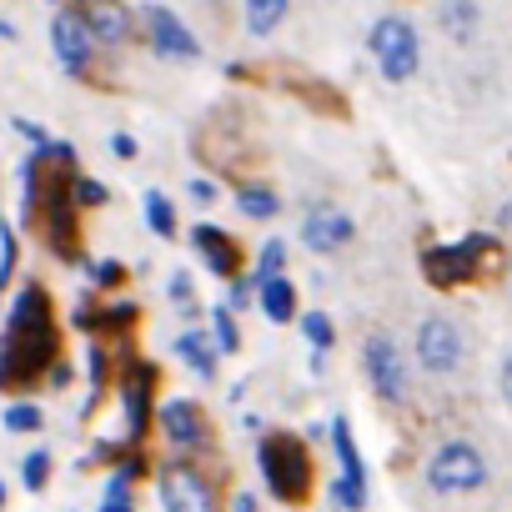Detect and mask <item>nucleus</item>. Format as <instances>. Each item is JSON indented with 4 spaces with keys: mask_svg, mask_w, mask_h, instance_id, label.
Returning a JSON list of instances; mask_svg holds the SVG:
<instances>
[{
    "mask_svg": "<svg viewBox=\"0 0 512 512\" xmlns=\"http://www.w3.org/2000/svg\"><path fill=\"white\" fill-rule=\"evenodd\" d=\"M51 322H46V292L41 287H26L21 302L11 307V322H6V347H0V387L11 377H36L46 362H51Z\"/></svg>",
    "mask_w": 512,
    "mask_h": 512,
    "instance_id": "nucleus-1",
    "label": "nucleus"
},
{
    "mask_svg": "<svg viewBox=\"0 0 512 512\" xmlns=\"http://www.w3.org/2000/svg\"><path fill=\"white\" fill-rule=\"evenodd\" d=\"M367 51H372L382 81H392V86L412 81L417 66H422V41H417V26H412L407 16H382V21H372Z\"/></svg>",
    "mask_w": 512,
    "mask_h": 512,
    "instance_id": "nucleus-2",
    "label": "nucleus"
},
{
    "mask_svg": "<svg viewBox=\"0 0 512 512\" xmlns=\"http://www.w3.org/2000/svg\"><path fill=\"white\" fill-rule=\"evenodd\" d=\"M256 462H262V477H267V487L282 502H302L307 497V487H312V457L302 452L297 437H287V432L267 437L262 452H256Z\"/></svg>",
    "mask_w": 512,
    "mask_h": 512,
    "instance_id": "nucleus-3",
    "label": "nucleus"
},
{
    "mask_svg": "<svg viewBox=\"0 0 512 512\" xmlns=\"http://www.w3.org/2000/svg\"><path fill=\"white\" fill-rule=\"evenodd\" d=\"M482 482H487V457L472 442H442L427 457V487L432 492L462 497V492H477Z\"/></svg>",
    "mask_w": 512,
    "mask_h": 512,
    "instance_id": "nucleus-4",
    "label": "nucleus"
},
{
    "mask_svg": "<svg viewBox=\"0 0 512 512\" xmlns=\"http://www.w3.org/2000/svg\"><path fill=\"white\" fill-rule=\"evenodd\" d=\"M136 16H141V31H146L156 56H166V61H196L201 56V41L191 36V26L171 6H156V0H151V6H141Z\"/></svg>",
    "mask_w": 512,
    "mask_h": 512,
    "instance_id": "nucleus-5",
    "label": "nucleus"
},
{
    "mask_svg": "<svg viewBox=\"0 0 512 512\" xmlns=\"http://www.w3.org/2000/svg\"><path fill=\"white\" fill-rule=\"evenodd\" d=\"M362 362H367V377H372V392L382 402H407V367H402V352L387 332H372L367 347H362Z\"/></svg>",
    "mask_w": 512,
    "mask_h": 512,
    "instance_id": "nucleus-6",
    "label": "nucleus"
},
{
    "mask_svg": "<svg viewBox=\"0 0 512 512\" xmlns=\"http://www.w3.org/2000/svg\"><path fill=\"white\" fill-rule=\"evenodd\" d=\"M332 447H337V482H332V497H337V507H347V512H357L362 502H367V467H362V452H357V442H352V427L337 417L332 422Z\"/></svg>",
    "mask_w": 512,
    "mask_h": 512,
    "instance_id": "nucleus-7",
    "label": "nucleus"
},
{
    "mask_svg": "<svg viewBox=\"0 0 512 512\" xmlns=\"http://www.w3.org/2000/svg\"><path fill=\"white\" fill-rule=\"evenodd\" d=\"M161 502H166V512H221L211 482L196 467H186V462L161 467Z\"/></svg>",
    "mask_w": 512,
    "mask_h": 512,
    "instance_id": "nucleus-8",
    "label": "nucleus"
},
{
    "mask_svg": "<svg viewBox=\"0 0 512 512\" xmlns=\"http://www.w3.org/2000/svg\"><path fill=\"white\" fill-rule=\"evenodd\" d=\"M417 362L432 377L457 372V362H462V332H457L452 317H427L422 322V332H417Z\"/></svg>",
    "mask_w": 512,
    "mask_h": 512,
    "instance_id": "nucleus-9",
    "label": "nucleus"
},
{
    "mask_svg": "<svg viewBox=\"0 0 512 512\" xmlns=\"http://www.w3.org/2000/svg\"><path fill=\"white\" fill-rule=\"evenodd\" d=\"M51 51H56V61H61L66 71H86V66H91L96 36H91V26L81 21V11H56V21H51Z\"/></svg>",
    "mask_w": 512,
    "mask_h": 512,
    "instance_id": "nucleus-10",
    "label": "nucleus"
},
{
    "mask_svg": "<svg viewBox=\"0 0 512 512\" xmlns=\"http://www.w3.org/2000/svg\"><path fill=\"white\" fill-rule=\"evenodd\" d=\"M76 11H81V21L91 26L96 46H126L131 31H136V21H141V16H131V11L121 6V0H76Z\"/></svg>",
    "mask_w": 512,
    "mask_h": 512,
    "instance_id": "nucleus-11",
    "label": "nucleus"
},
{
    "mask_svg": "<svg viewBox=\"0 0 512 512\" xmlns=\"http://www.w3.org/2000/svg\"><path fill=\"white\" fill-rule=\"evenodd\" d=\"M482 251H487V236H467L462 246H437V251L427 256V277L442 282V287H452V282H462V277L482 262Z\"/></svg>",
    "mask_w": 512,
    "mask_h": 512,
    "instance_id": "nucleus-12",
    "label": "nucleus"
},
{
    "mask_svg": "<svg viewBox=\"0 0 512 512\" xmlns=\"http://www.w3.org/2000/svg\"><path fill=\"white\" fill-rule=\"evenodd\" d=\"M352 216L347 211H337V206H322V211H312L307 221H302V241L312 246V251H337V246H347L352 241Z\"/></svg>",
    "mask_w": 512,
    "mask_h": 512,
    "instance_id": "nucleus-13",
    "label": "nucleus"
},
{
    "mask_svg": "<svg viewBox=\"0 0 512 512\" xmlns=\"http://www.w3.org/2000/svg\"><path fill=\"white\" fill-rule=\"evenodd\" d=\"M191 246L201 251V262H206L216 277L236 282V241H231L221 226H196V231H191Z\"/></svg>",
    "mask_w": 512,
    "mask_h": 512,
    "instance_id": "nucleus-14",
    "label": "nucleus"
},
{
    "mask_svg": "<svg viewBox=\"0 0 512 512\" xmlns=\"http://www.w3.org/2000/svg\"><path fill=\"white\" fill-rule=\"evenodd\" d=\"M161 427H166V437H171L176 447L206 442V422H201V412H196L191 402H166V407H161Z\"/></svg>",
    "mask_w": 512,
    "mask_h": 512,
    "instance_id": "nucleus-15",
    "label": "nucleus"
},
{
    "mask_svg": "<svg viewBox=\"0 0 512 512\" xmlns=\"http://www.w3.org/2000/svg\"><path fill=\"white\" fill-rule=\"evenodd\" d=\"M287 11H292V0H241V21H246V36H256V41L277 36V26L287 21Z\"/></svg>",
    "mask_w": 512,
    "mask_h": 512,
    "instance_id": "nucleus-16",
    "label": "nucleus"
},
{
    "mask_svg": "<svg viewBox=\"0 0 512 512\" xmlns=\"http://www.w3.org/2000/svg\"><path fill=\"white\" fill-rule=\"evenodd\" d=\"M477 21H482L477 0H442V6H437V26H442L452 41H472V36H477Z\"/></svg>",
    "mask_w": 512,
    "mask_h": 512,
    "instance_id": "nucleus-17",
    "label": "nucleus"
},
{
    "mask_svg": "<svg viewBox=\"0 0 512 512\" xmlns=\"http://www.w3.org/2000/svg\"><path fill=\"white\" fill-rule=\"evenodd\" d=\"M262 292H256V302H262V312L272 322H292L297 317V287L287 277H267V282H256Z\"/></svg>",
    "mask_w": 512,
    "mask_h": 512,
    "instance_id": "nucleus-18",
    "label": "nucleus"
},
{
    "mask_svg": "<svg viewBox=\"0 0 512 512\" xmlns=\"http://www.w3.org/2000/svg\"><path fill=\"white\" fill-rule=\"evenodd\" d=\"M146 412H151V372L136 367V377H126V432L131 437L146 432Z\"/></svg>",
    "mask_w": 512,
    "mask_h": 512,
    "instance_id": "nucleus-19",
    "label": "nucleus"
},
{
    "mask_svg": "<svg viewBox=\"0 0 512 512\" xmlns=\"http://www.w3.org/2000/svg\"><path fill=\"white\" fill-rule=\"evenodd\" d=\"M176 357H181L196 377H216V347L206 342V332H181V337H176Z\"/></svg>",
    "mask_w": 512,
    "mask_h": 512,
    "instance_id": "nucleus-20",
    "label": "nucleus"
},
{
    "mask_svg": "<svg viewBox=\"0 0 512 512\" xmlns=\"http://www.w3.org/2000/svg\"><path fill=\"white\" fill-rule=\"evenodd\" d=\"M236 206H241L246 216H256V221H267V216H277V191H267V186H241V191H236Z\"/></svg>",
    "mask_w": 512,
    "mask_h": 512,
    "instance_id": "nucleus-21",
    "label": "nucleus"
},
{
    "mask_svg": "<svg viewBox=\"0 0 512 512\" xmlns=\"http://www.w3.org/2000/svg\"><path fill=\"white\" fill-rule=\"evenodd\" d=\"M146 226H151L156 236H176V211H171V201H166L161 191L146 196Z\"/></svg>",
    "mask_w": 512,
    "mask_h": 512,
    "instance_id": "nucleus-22",
    "label": "nucleus"
},
{
    "mask_svg": "<svg viewBox=\"0 0 512 512\" xmlns=\"http://www.w3.org/2000/svg\"><path fill=\"white\" fill-rule=\"evenodd\" d=\"M287 272V246L282 241H267L262 256H256V282H267V277H282Z\"/></svg>",
    "mask_w": 512,
    "mask_h": 512,
    "instance_id": "nucleus-23",
    "label": "nucleus"
},
{
    "mask_svg": "<svg viewBox=\"0 0 512 512\" xmlns=\"http://www.w3.org/2000/svg\"><path fill=\"white\" fill-rule=\"evenodd\" d=\"M302 332H307L312 352H327V347H332V337H337V332H332V317H327V312H307V317H302Z\"/></svg>",
    "mask_w": 512,
    "mask_h": 512,
    "instance_id": "nucleus-24",
    "label": "nucleus"
},
{
    "mask_svg": "<svg viewBox=\"0 0 512 512\" xmlns=\"http://www.w3.org/2000/svg\"><path fill=\"white\" fill-rule=\"evenodd\" d=\"M211 327H216V352H236V347H241V332H236L231 307H221V312L211 317Z\"/></svg>",
    "mask_w": 512,
    "mask_h": 512,
    "instance_id": "nucleus-25",
    "label": "nucleus"
},
{
    "mask_svg": "<svg viewBox=\"0 0 512 512\" xmlns=\"http://www.w3.org/2000/svg\"><path fill=\"white\" fill-rule=\"evenodd\" d=\"M21 477H26V487H31V492H41V487H46V477H51V452H41V447H36V452L26 457Z\"/></svg>",
    "mask_w": 512,
    "mask_h": 512,
    "instance_id": "nucleus-26",
    "label": "nucleus"
},
{
    "mask_svg": "<svg viewBox=\"0 0 512 512\" xmlns=\"http://www.w3.org/2000/svg\"><path fill=\"white\" fill-rule=\"evenodd\" d=\"M6 427H11V432H36V427H41V407H31V402L6 407Z\"/></svg>",
    "mask_w": 512,
    "mask_h": 512,
    "instance_id": "nucleus-27",
    "label": "nucleus"
},
{
    "mask_svg": "<svg viewBox=\"0 0 512 512\" xmlns=\"http://www.w3.org/2000/svg\"><path fill=\"white\" fill-rule=\"evenodd\" d=\"M11 267H16V231H11L6 221H0V287H6Z\"/></svg>",
    "mask_w": 512,
    "mask_h": 512,
    "instance_id": "nucleus-28",
    "label": "nucleus"
},
{
    "mask_svg": "<svg viewBox=\"0 0 512 512\" xmlns=\"http://www.w3.org/2000/svg\"><path fill=\"white\" fill-rule=\"evenodd\" d=\"M131 477H136V462H126V467L106 482V502H126V497H131Z\"/></svg>",
    "mask_w": 512,
    "mask_h": 512,
    "instance_id": "nucleus-29",
    "label": "nucleus"
},
{
    "mask_svg": "<svg viewBox=\"0 0 512 512\" xmlns=\"http://www.w3.org/2000/svg\"><path fill=\"white\" fill-rule=\"evenodd\" d=\"M101 201H106L101 181H76V206H101Z\"/></svg>",
    "mask_w": 512,
    "mask_h": 512,
    "instance_id": "nucleus-30",
    "label": "nucleus"
},
{
    "mask_svg": "<svg viewBox=\"0 0 512 512\" xmlns=\"http://www.w3.org/2000/svg\"><path fill=\"white\" fill-rule=\"evenodd\" d=\"M171 302L176 307H191V282L186 277H171Z\"/></svg>",
    "mask_w": 512,
    "mask_h": 512,
    "instance_id": "nucleus-31",
    "label": "nucleus"
},
{
    "mask_svg": "<svg viewBox=\"0 0 512 512\" xmlns=\"http://www.w3.org/2000/svg\"><path fill=\"white\" fill-rule=\"evenodd\" d=\"M96 282H101V287H116V282H121V267H116V262H101V267H96Z\"/></svg>",
    "mask_w": 512,
    "mask_h": 512,
    "instance_id": "nucleus-32",
    "label": "nucleus"
},
{
    "mask_svg": "<svg viewBox=\"0 0 512 512\" xmlns=\"http://www.w3.org/2000/svg\"><path fill=\"white\" fill-rule=\"evenodd\" d=\"M497 387H502V402L512 407V352H507V362H502V377H497Z\"/></svg>",
    "mask_w": 512,
    "mask_h": 512,
    "instance_id": "nucleus-33",
    "label": "nucleus"
},
{
    "mask_svg": "<svg viewBox=\"0 0 512 512\" xmlns=\"http://www.w3.org/2000/svg\"><path fill=\"white\" fill-rule=\"evenodd\" d=\"M246 302H251V292H246V282H241V277H236V282H231V307H236V312H241V307H246Z\"/></svg>",
    "mask_w": 512,
    "mask_h": 512,
    "instance_id": "nucleus-34",
    "label": "nucleus"
},
{
    "mask_svg": "<svg viewBox=\"0 0 512 512\" xmlns=\"http://www.w3.org/2000/svg\"><path fill=\"white\" fill-rule=\"evenodd\" d=\"M111 151H116V156H136V141H131V136H111Z\"/></svg>",
    "mask_w": 512,
    "mask_h": 512,
    "instance_id": "nucleus-35",
    "label": "nucleus"
},
{
    "mask_svg": "<svg viewBox=\"0 0 512 512\" xmlns=\"http://www.w3.org/2000/svg\"><path fill=\"white\" fill-rule=\"evenodd\" d=\"M191 196H196V201H211L216 186H211V181H191Z\"/></svg>",
    "mask_w": 512,
    "mask_h": 512,
    "instance_id": "nucleus-36",
    "label": "nucleus"
},
{
    "mask_svg": "<svg viewBox=\"0 0 512 512\" xmlns=\"http://www.w3.org/2000/svg\"><path fill=\"white\" fill-rule=\"evenodd\" d=\"M231 512H256V497H251V492H236V502H231Z\"/></svg>",
    "mask_w": 512,
    "mask_h": 512,
    "instance_id": "nucleus-37",
    "label": "nucleus"
},
{
    "mask_svg": "<svg viewBox=\"0 0 512 512\" xmlns=\"http://www.w3.org/2000/svg\"><path fill=\"white\" fill-rule=\"evenodd\" d=\"M101 512H131V502H106Z\"/></svg>",
    "mask_w": 512,
    "mask_h": 512,
    "instance_id": "nucleus-38",
    "label": "nucleus"
},
{
    "mask_svg": "<svg viewBox=\"0 0 512 512\" xmlns=\"http://www.w3.org/2000/svg\"><path fill=\"white\" fill-rule=\"evenodd\" d=\"M497 221H502V226H507V221H512V201H507V206H502V216H497Z\"/></svg>",
    "mask_w": 512,
    "mask_h": 512,
    "instance_id": "nucleus-39",
    "label": "nucleus"
},
{
    "mask_svg": "<svg viewBox=\"0 0 512 512\" xmlns=\"http://www.w3.org/2000/svg\"><path fill=\"white\" fill-rule=\"evenodd\" d=\"M0 507H6V487H0Z\"/></svg>",
    "mask_w": 512,
    "mask_h": 512,
    "instance_id": "nucleus-40",
    "label": "nucleus"
}]
</instances>
